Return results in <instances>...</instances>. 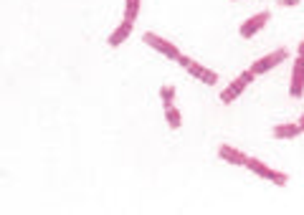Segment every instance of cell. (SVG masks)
Masks as SVG:
<instances>
[{
    "instance_id": "6da1fadb",
    "label": "cell",
    "mask_w": 304,
    "mask_h": 215,
    "mask_svg": "<svg viewBox=\"0 0 304 215\" xmlns=\"http://www.w3.org/2000/svg\"><path fill=\"white\" fill-rule=\"evenodd\" d=\"M246 167L254 172V175H259V177H264V180H269V182L279 185V187H284V185L289 182V175H287V172L271 170V167H266L261 160H256V157H249V160H246Z\"/></svg>"
},
{
    "instance_id": "7a4b0ae2",
    "label": "cell",
    "mask_w": 304,
    "mask_h": 215,
    "mask_svg": "<svg viewBox=\"0 0 304 215\" xmlns=\"http://www.w3.org/2000/svg\"><path fill=\"white\" fill-rule=\"evenodd\" d=\"M254 76H256V74H254L251 69H249V71H244V74H238V76H236V81H231V86H226V89L220 91V101H223V104L236 101V99L244 94V89L254 81Z\"/></svg>"
},
{
    "instance_id": "3957f363",
    "label": "cell",
    "mask_w": 304,
    "mask_h": 215,
    "mask_svg": "<svg viewBox=\"0 0 304 215\" xmlns=\"http://www.w3.org/2000/svg\"><path fill=\"white\" fill-rule=\"evenodd\" d=\"M289 58V53H287V48H276V51H271V53H266L264 58L259 61H254V66H251V71L259 76V74H266V71H271V69H276L281 61H287Z\"/></svg>"
},
{
    "instance_id": "277c9868",
    "label": "cell",
    "mask_w": 304,
    "mask_h": 215,
    "mask_svg": "<svg viewBox=\"0 0 304 215\" xmlns=\"http://www.w3.org/2000/svg\"><path fill=\"white\" fill-rule=\"evenodd\" d=\"M142 41L147 43L150 48L160 51V53H163L165 58H177V56H180V51L175 48L173 43L165 41V38H163V36H157V33H150V31H147V33H142Z\"/></svg>"
},
{
    "instance_id": "5b68a950",
    "label": "cell",
    "mask_w": 304,
    "mask_h": 215,
    "mask_svg": "<svg viewBox=\"0 0 304 215\" xmlns=\"http://www.w3.org/2000/svg\"><path fill=\"white\" fill-rule=\"evenodd\" d=\"M271 18V13L269 10H264V13H256V15H251L249 20H244V26L238 28V33L244 36V38H251V36H256L261 28L266 26V20Z\"/></svg>"
},
{
    "instance_id": "8992f818",
    "label": "cell",
    "mask_w": 304,
    "mask_h": 215,
    "mask_svg": "<svg viewBox=\"0 0 304 215\" xmlns=\"http://www.w3.org/2000/svg\"><path fill=\"white\" fill-rule=\"evenodd\" d=\"M289 94L294 99H299L304 94V56L294 58V69H292V86H289Z\"/></svg>"
},
{
    "instance_id": "52a82bcc",
    "label": "cell",
    "mask_w": 304,
    "mask_h": 215,
    "mask_svg": "<svg viewBox=\"0 0 304 215\" xmlns=\"http://www.w3.org/2000/svg\"><path fill=\"white\" fill-rule=\"evenodd\" d=\"M218 157H220L223 162H228V165H244V167H246V160H249L244 152L233 149L231 144H220V147H218Z\"/></svg>"
},
{
    "instance_id": "ba28073f",
    "label": "cell",
    "mask_w": 304,
    "mask_h": 215,
    "mask_svg": "<svg viewBox=\"0 0 304 215\" xmlns=\"http://www.w3.org/2000/svg\"><path fill=\"white\" fill-rule=\"evenodd\" d=\"M188 71H190V76H195V79H200L203 84L213 86L218 81V74L216 71H211V69H206L203 63H198V61H193L190 66H188Z\"/></svg>"
},
{
    "instance_id": "9c48e42d",
    "label": "cell",
    "mask_w": 304,
    "mask_h": 215,
    "mask_svg": "<svg viewBox=\"0 0 304 215\" xmlns=\"http://www.w3.org/2000/svg\"><path fill=\"white\" fill-rule=\"evenodd\" d=\"M132 28H134V23H130V20H122L114 31H112V36L107 38V43L112 46V48H117V46H122V43L130 38V33H132Z\"/></svg>"
},
{
    "instance_id": "30bf717a",
    "label": "cell",
    "mask_w": 304,
    "mask_h": 215,
    "mask_svg": "<svg viewBox=\"0 0 304 215\" xmlns=\"http://www.w3.org/2000/svg\"><path fill=\"white\" fill-rule=\"evenodd\" d=\"M299 124H276V127L271 129V134L276 137V139H294V137H299Z\"/></svg>"
},
{
    "instance_id": "8fae6325",
    "label": "cell",
    "mask_w": 304,
    "mask_h": 215,
    "mask_svg": "<svg viewBox=\"0 0 304 215\" xmlns=\"http://www.w3.org/2000/svg\"><path fill=\"white\" fill-rule=\"evenodd\" d=\"M165 119H168L170 129H180V124H183V114L175 109L173 104H165Z\"/></svg>"
},
{
    "instance_id": "7c38bea8",
    "label": "cell",
    "mask_w": 304,
    "mask_h": 215,
    "mask_svg": "<svg viewBox=\"0 0 304 215\" xmlns=\"http://www.w3.org/2000/svg\"><path fill=\"white\" fill-rule=\"evenodd\" d=\"M139 5H142V0H127V5H125V20H130V23L137 20V15H139Z\"/></svg>"
},
{
    "instance_id": "4fadbf2b",
    "label": "cell",
    "mask_w": 304,
    "mask_h": 215,
    "mask_svg": "<svg viewBox=\"0 0 304 215\" xmlns=\"http://www.w3.org/2000/svg\"><path fill=\"white\" fill-rule=\"evenodd\" d=\"M160 99H163V104H173L175 101V89L173 86H163V89H160Z\"/></svg>"
},
{
    "instance_id": "5bb4252c",
    "label": "cell",
    "mask_w": 304,
    "mask_h": 215,
    "mask_svg": "<svg viewBox=\"0 0 304 215\" xmlns=\"http://www.w3.org/2000/svg\"><path fill=\"white\" fill-rule=\"evenodd\" d=\"M175 61H177V63H180V66H183V69H188V66H190V63H193V58H188V56H183V53H180V56H177V58H175Z\"/></svg>"
},
{
    "instance_id": "9a60e30c",
    "label": "cell",
    "mask_w": 304,
    "mask_h": 215,
    "mask_svg": "<svg viewBox=\"0 0 304 215\" xmlns=\"http://www.w3.org/2000/svg\"><path fill=\"white\" fill-rule=\"evenodd\" d=\"M279 3H281V5H284V8H294V5H297V3H299V0H279Z\"/></svg>"
},
{
    "instance_id": "2e32d148",
    "label": "cell",
    "mask_w": 304,
    "mask_h": 215,
    "mask_svg": "<svg viewBox=\"0 0 304 215\" xmlns=\"http://www.w3.org/2000/svg\"><path fill=\"white\" fill-rule=\"evenodd\" d=\"M299 56H304V41L299 43Z\"/></svg>"
},
{
    "instance_id": "e0dca14e",
    "label": "cell",
    "mask_w": 304,
    "mask_h": 215,
    "mask_svg": "<svg viewBox=\"0 0 304 215\" xmlns=\"http://www.w3.org/2000/svg\"><path fill=\"white\" fill-rule=\"evenodd\" d=\"M299 129L304 132V114H302V119H299Z\"/></svg>"
}]
</instances>
